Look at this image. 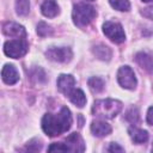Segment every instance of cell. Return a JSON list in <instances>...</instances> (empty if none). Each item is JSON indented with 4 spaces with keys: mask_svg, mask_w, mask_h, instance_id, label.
<instances>
[{
    "mask_svg": "<svg viewBox=\"0 0 153 153\" xmlns=\"http://www.w3.org/2000/svg\"><path fill=\"white\" fill-rule=\"evenodd\" d=\"M72 114L67 106H63L59 114H45L42 118V129L49 136H57L66 133L72 126Z\"/></svg>",
    "mask_w": 153,
    "mask_h": 153,
    "instance_id": "cell-1",
    "label": "cell"
},
{
    "mask_svg": "<svg viewBox=\"0 0 153 153\" xmlns=\"http://www.w3.org/2000/svg\"><path fill=\"white\" fill-rule=\"evenodd\" d=\"M122 110V103L117 99H100L96 100L92 106V112L103 118H114Z\"/></svg>",
    "mask_w": 153,
    "mask_h": 153,
    "instance_id": "cell-2",
    "label": "cell"
},
{
    "mask_svg": "<svg viewBox=\"0 0 153 153\" xmlns=\"http://www.w3.org/2000/svg\"><path fill=\"white\" fill-rule=\"evenodd\" d=\"M94 17H96V10L93 6L88 4L81 2V4H76L73 7L72 18L76 26H80V27L87 26L93 20Z\"/></svg>",
    "mask_w": 153,
    "mask_h": 153,
    "instance_id": "cell-3",
    "label": "cell"
},
{
    "mask_svg": "<svg viewBox=\"0 0 153 153\" xmlns=\"http://www.w3.org/2000/svg\"><path fill=\"white\" fill-rule=\"evenodd\" d=\"M27 50H29V45L24 38L7 41L4 44V53L12 59H19L24 56L27 53Z\"/></svg>",
    "mask_w": 153,
    "mask_h": 153,
    "instance_id": "cell-4",
    "label": "cell"
},
{
    "mask_svg": "<svg viewBox=\"0 0 153 153\" xmlns=\"http://www.w3.org/2000/svg\"><path fill=\"white\" fill-rule=\"evenodd\" d=\"M103 32L110 41H112L115 43H122L126 39V35H124L123 27L118 23L105 22L103 24Z\"/></svg>",
    "mask_w": 153,
    "mask_h": 153,
    "instance_id": "cell-5",
    "label": "cell"
},
{
    "mask_svg": "<svg viewBox=\"0 0 153 153\" xmlns=\"http://www.w3.org/2000/svg\"><path fill=\"white\" fill-rule=\"evenodd\" d=\"M45 56L54 62L66 63L72 60L73 53L68 47H50L45 51Z\"/></svg>",
    "mask_w": 153,
    "mask_h": 153,
    "instance_id": "cell-6",
    "label": "cell"
},
{
    "mask_svg": "<svg viewBox=\"0 0 153 153\" xmlns=\"http://www.w3.org/2000/svg\"><path fill=\"white\" fill-rule=\"evenodd\" d=\"M118 84L127 90H134L136 87V78L133 69L129 66H122L117 72Z\"/></svg>",
    "mask_w": 153,
    "mask_h": 153,
    "instance_id": "cell-7",
    "label": "cell"
},
{
    "mask_svg": "<svg viewBox=\"0 0 153 153\" xmlns=\"http://www.w3.org/2000/svg\"><path fill=\"white\" fill-rule=\"evenodd\" d=\"M2 32L8 37H16V38H24L26 36V31L24 26L12 22H7L2 25Z\"/></svg>",
    "mask_w": 153,
    "mask_h": 153,
    "instance_id": "cell-8",
    "label": "cell"
},
{
    "mask_svg": "<svg viewBox=\"0 0 153 153\" xmlns=\"http://www.w3.org/2000/svg\"><path fill=\"white\" fill-rule=\"evenodd\" d=\"M66 146L68 147L69 152H84L85 151V143L82 137L78 133H72L68 135L65 140Z\"/></svg>",
    "mask_w": 153,
    "mask_h": 153,
    "instance_id": "cell-9",
    "label": "cell"
},
{
    "mask_svg": "<svg viewBox=\"0 0 153 153\" xmlns=\"http://www.w3.org/2000/svg\"><path fill=\"white\" fill-rule=\"evenodd\" d=\"M1 78L7 85H14L19 80V73L13 65H5L1 71Z\"/></svg>",
    "mask_w": 153,
    "mask_h": 153,
    "instance_id": "cell-10",
    "label": "cell"
},
{
    "mask_svg": "<svg viewBox=\"0 0 153 153\" xmlns=\"http://www.w3.org/2000/svg\"><path fill=\"white\" fill-rule=\"evenodd\" d=\"M74 85L75 79L69 74H61L57 78V88L66 96H68V93L74 88Z\"/></svg>",
    "mask_w": 153,
    "mask_h": 153,
    "instance_id": "cell-11",
    "label": "cell"
},
{
    "mask_svg": "<svg viewBox=\"0 0 153 153\" xmlns=\"http://www.w3.org/2000/svg\"><path fill=\"white\" fill-rule=\"evenodd\" d=\"M91 131L98 137L106 136L111 133V126L104 121H93L91 123Z\"/></svg>",
    "mask_w": 153,
    "mask_h": 153,
    "instance_id": "cell-12",
    "label": "cell"
},
{
    "mask_svg": "<svg viewBox=\"0 0 153 153\" xmlns=\"http://www.w3.org/2000/svg\"><path fill=\"white\" fill-rule=\"evenodd\" d=\"M136 62L141 68L147 71L148 73H153V56L147 53H137L135 56Z\"/></svg>",
    "mask_w": 153,
    "mask_h": 153,
    "instance_id": "cell-13",
    "label": "cell"
},
{
    "mask_svg": "<svg viewBox=\"0 0 153 153\" xmlns=\"http://www.w3.org/2000/svg\"><path fill=\"white\" fill-rule=\"evenodd\" d=\"M41 11L43 13V16L48 17V18H54L59 14L60 10H59V6L56 4L55 0H45L43 4H42V7H41Z\"/></svg>",
    "mask_w": 153,
    "mask_h": 153,
    "instance_id": "cell-14",
    "label": "cell"
},
{
    "mask_svg": "<svg viewBox=\"0 0 153 153\" xmlns=\"http://www.w3.org/2000/svg\"><path fill=\"white\" fill-rule=\"evenodd\" d=\"M92 53L94 54V56L102 61H109L111 59L112 51L109 47L104 45V44H97L92 48Z\"/></svg>",
    "mask_w": 153,
    "mask_h": 153,
    "instance_id": "cell-15",
    "label": "cell"
},
{
    "mask_svg": "<svg viewBox=\"0 0 153 153\" xmlns=\"http://www.w3.org/2000/svg\"><path fill=\"white\" fill-rule=\"evenodd\" d=\"M128 131H129L130 139H131L135 143H137V145L145 143V142L148 140V133H147L146 130H143V129H139V128L131 127V128H129Z\"/></svg>",
    "mask_w": 153,
    "mask_h": 153,
    "instance_id": "cell-16",
    "label": "cell"
},
{
    "mask_svg": "<svg viewBox=\"0 0 153 153\" xmlns=\"http://www.w3.org/2000/svg\"><path fill=\"white\" fill-rule=\"evenodd\" d=\"M68 98H69V100H71L74 105L79 106V108H82V106L86 104L85 93H84L81 90H79V88H73V90L68 93Z\"/></svg>",
    "mask_w": 153,
    "mask_h": 153,
    "instance_id": "cell-17",
    "label": "cell"
},
{
    "mask_svg": "<svg viewBox=\"0 0 153 153\" xmlns=\"http://www.w3.org/2000/svg\"><path fill=\"white\" fill-rule=\"evenodd\" d=\"M87 84H88L90 90H91L92 92H96V93L103 91V88H104V86H105L104 80L100 79V78H98V76H92V78H90L88 81H87Z\"/></svg>",
    "mask_w": 153,
    "mask_h": 153,
    "instance_id": "cell-18",
    "label": "cell"
},
{
    "mask_svg": "<svg viewBox=\"0 0 153 153\" xmlns=\"http://www.w3.org/2000/svg\"><path fill=\"white\" fill-rule=\"evenodd\" d=\"M30 11V1L29 0H17L16 1V12L19 16H26Z\"/></svg>",
    "mask_w": 153,
    "mask_h": 153,
    "instance_id": "cell-19",
    "label": "cell"
},
{
    "mask_svg": "<svg viewBox=\"0 0 153 153\" xmlns=\"http://www.w3.org/2000/svg\"><path fill=\"white\" fill-rule=\"evenodd\" d=\"M111 7H114L117 11H122V12H127L130 8V2L129 0H109Z\"/></svg>",
    "mask_w": 153,
    "mask_h": 153,
    "instance_id": "cell-20",
    "label": "cell"
},
{
    "mask_svg": "<svg viewBox=\"0 0 153 153\" xmlns=\"http://www.w3.org/2000/svg\"><path fill=\"white\" fill-rule=\"evenodd\" d=\"M37 33L41 37H47V36H50L53 33V29L48 24H45L44 22H41L37 25Z\"/></svg>",
    "mask_w": 153,
    "mask_h": 153,
    "instance_id": "cell-21",
    "label": "cell"
},
{
    "mask_svg": "<svg viewBox=\"0 0 153 153\" xmlns=\"http://www.w3.org/2000/svg\"><path fill=\"white\" fill-rule=\"evenodd\" d=\"M31 78L35 80V81H38V82H41V81H45V73L43 72V69H41V68H35L33 71H32V73H31Z\"/></svg>",
    "mask_w": 153,
    "mask_h": 153,
    "instance_id": "cell-22",
    "label": "cell"
},
{
    "mask_svg": "<svg viewBox=\"0 0 153 153\" xmlns=\"http://www.w3.org/2000/svg\"><path fill=\"white\" fill-rule=\"evenodd\" d=\"M126 118L130 122V123H136L139 121V111L136 108H131L130 110H128V112L126 114Z\"/></svg>",
    "mask_w": 153,
    "mask_h": 153,
    "instance_id": "cell-23",
    "label": "cell"
},
{
    "mask_svg": "<svg viewBox=\"0 0 153 153\" xmlns=\"http://www.w3.org/2000/svg\"><path fill=\"white\" fill-rule=\"evenodd\" d=\"M48 151L49 152H69L68 147L66 146V143H62V142H59V143H53L48 147Z\"/></svg>",
    "mask_w": 153,
    "mask_h": 153,
    "instance_id": "cell-24",
    "label": "cell"
},
{
    "mask_svg": "<svg viewBox=\"0 0 153 153\" xmlns=\"http://www.w3.org/2000/svg\"><path fill=\"white\" fill-rule=\"evenodd\" d=\"M41 148H42V143H41V141L37 140V139L31 140V141L26 145V149H27L29 152H37V151H39Z\"/></svg>",
    "mask_w": 153,
    "mask_h": 153,
    "instance_id": "cell-25",
    "label": "cell"
},
{
    "mask_svg": "<svg viewBox=\"0 0 153 153\" xmlns=\"http://www.w3.org/2000/svg\"><path fill=\"white\" fill-rule=\"evenodd\" d=\"M106 151H108V152H123V151H124V148H123V147H121L118 143L111 142Z\"/></svg>",
    "mask_w": 153,
    "mask_h": 153,
    "instance_id": "cell-26",
    "label": "cell"
},
{
    "mask_svg": "<svg viewBox=\"0 0 153 153\" xmlns=\"http://www.w3.org/2000/svg\"><path fill=\"white\" fill-rule=\"evenodd\" d=\"M142 14L146 16V17H148V18H151V19H153V7H147V8H145V10L142 11Z\"/></svg>",
    "mask_w": 153,
    "mask_h": 153,
    "instance_id": "cell-27",
    "label": "cell"
},
{
    "mask_svg": "<svg viewBox=\"0 0 153 153\" xmlns=\"http://www.w3.org/2000/svg\"><path fill=\"white\" fill-rule=\"evenodd\" d=\"M147 122H148V124L153 126V106H151L147 111Z\"/></svg>",
    "mask_w": 153,
    "mask_h": 153,
    "instance_id": "cell-28",
    "label": "cell"
},
{
    "mask_svg": "<svg viewBox=\"0 0 153 153\" xmlns=\"http://www.w3.org/2000/svg\"><path fill=\"white\" fill-rule=\"evenodd\" d=\"M142 1H146V2H152L153 0H142Z\"/></svg>",
    "mask_w": 153,
    "mask_h": 153,
    "instance_id": "cell-29",
    "label": "cell"
},
{
    "mask_svg": "<svg viewBox=\"0 0 153 153\" xmlns=\"http://www.w3.org/2000/svg\"><path fill=\"white\" fill-rule=\"evenodd\" d=\"M90 1H93V0H90Z\"/></svg>",
    "mask_w": 153,
    "mask_h": 153,
    "instance_id": "cell-30",
    "label": "cell"
},
{
    "mask_svg": "<svg viewBox=\"0 0 153 153\" xmlns=\"http://www.w3.org/2000/svg\"><path fill=\"white\" fill-rule=\"evenodd\" d=\"M152 149H153V147H152Z\"/></svg>",
    "mask_w": 153,
    "mask_h": 153,
    "instance_id": "cell-31",
    "label": "cell"
}]
</instances>
